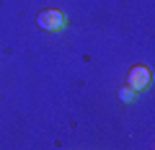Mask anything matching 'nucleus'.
<instances>
[{
  "instance_id": "1",
  "label": "nucleus",
  "mask_w": 155,
  "mask_h": 150,
  "mask_svg": "<svg viewBox=\"0 0 155 150\" xmlns=\"http://www.w3.org/2000/svg\"><path fill=\"white\" fill-rule=\"evenodd\" d=\"M150 83H153V72H150L147 67H142V65L129 67V72H127V85L134 91V93H137V91H145Z\"/></svg>"
},
{
  "instance_id": "2",
  "label": "nucleus",
  "mask_w": 155,
  "mask_h": 150,
  "mask_svg": "<svg viewBox=\"0 0 155 150\" xmlns=\"http://www.w3.org/2000/svg\"><path fill=\"white\" fill-rule=\"evenodd\" d=\"M36 23H39V28L57 31V28L65 26V16H62V11H57V8H44V11L36 13Z\"/></svg>"
},
{
  "instance_id": "3",
  "label": "nucleus",
  "mask_w": 155,
  "mask_h": 150,
  "mask_svg": "<svg viewBox=\"0 0 155 150\" xmlns=\"http://www.w3.org/2000/svg\"><path fill=\"white\" fill-rule=\"evenodd\" d=\"M119 98H122L124 104H129V101H134V91L129 88V85H124V88L119 91Z\"/></svg>"
}]
</instances>
